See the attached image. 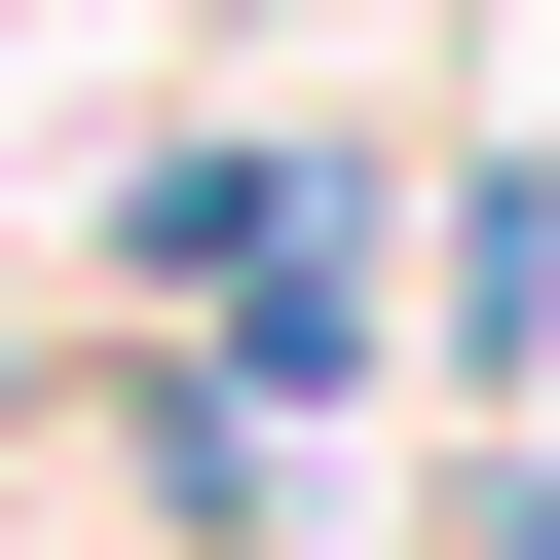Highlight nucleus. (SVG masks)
<instances>
[{"label":"nucleus","instance_id":"obj_1","mask_svg":"<svg viewBox=\"0 0 560 560\" xmlns=\"http://www.w3.org/2000/svg\"><path fill=\"white\" fill-rule=\"evenodd\" d=\"M486 560H560V486H486Z\"/></svg>","mask_w":560,"mask_h":560}]
</instances>
